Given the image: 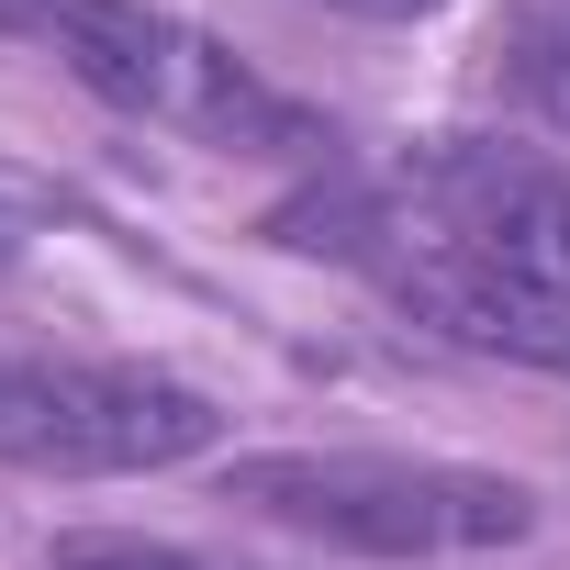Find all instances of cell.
Returning a JSON list of instances; mask_svg holds the SVG:
<instances>
[{
	"instance_id": "obj_1",
	"label": "cell",
	"mask_w": 570,
	"mask_h": 570,
	"mask_svg": "<svg viewBox=\"0 0 570 570\" xmlns=\"http://www.w3.org/2000/svg\"><path fill=\"white\" fill-rule=\"evenodd\" d=\"M0 35L23 46H57L68 79H90L112 112L135 124H168L190 146H224V157H292V168H325L336 135L292 101L268 90L235 46L146 12V0H0Z\"/></svg>"
},
{
	"instance_id": "obj_2",
	"label": "cell",
	"mask_w": 570,
	"mask_h": 570,
	"mask_svg": "<svg viewBox=\"0 0 570 570\" xmlns=\"http://www.w3.org/2000/svg\"><path fill=\"white\" fill-rule=\"evenodd\" d=\"M224 503L358 548V559H448V548H514L537 525V492L459 459H392V448H268L224 470Z\"/></svg>"
},
{
	"instance_id": "obj_3",
	"label": "cell",
	"mask_w": 570,
	"mask_h": 570,
	"mask_svg": "<svg viewBox=\"0 0 570 570\" xmlns=\"http://www.w3.org/2000/svg\"><path fill=\"white\" fill-rule=\"evenodd\" d=\"M224 436L213 392L124 358H0V470L46 481H135L179 470Z\"/></svg>"
},
{
	"instance_id": "obj_4",
	"label": "cell",
	"mask_w": 570,
	"mask_h": 570,
	"mask_svg": "<svg viewBox=\"0 0 570 570\" xmlns=\"http://www.w3.org/2000/svg\"><path fill=\"white\" fill-rule=\"evenodd\" d=\"M370 268L392 279V303L414 325H436L448 347H481V358L570 381V292H559V279H525V268H503L481 246H448L425 224H392Z\"/></svg>"
},
{
	"instance_id": "obj_5",
	"label": "cell",
	"mask_w": 570,
	"mask_h": 570,
	"mask_svg": "<svg viewBox=\"0 0 570 570\" xmlns=\"http://www.w3.org/2000/svg\"><path fill=\"white\" fill-rule=\"evenodd\" d=\"M403 190H414V224L425 235L481 246V257L570 292V179L537 168L525 146H436V157L403 168Z\"/></svg>"
},
{
	"instance_id": "obj_6",
	"label": "cell",
	"mask_w": 570,
	"mask_h": 570,
	"mask_svg": "<svg viewBox=\"0 0 570 570\" xmlns=\"http://www.w3.org/2000/svg\"><path fill=\"white\" fill-rule=\"evenodd\" d=\"M525 90L570 124V0H548V12L525 23Z\"/></svg>"
},
{
	"instance_id": "obj_7",
	"label": "cell",
	"mask_w": 570,
	"mask_h": 570,
	"mask_svg": "<svg viewBox=\"0 0 570 570\" xmlns=\"http://www.w3.org/2000/svg\"><path fill=\"white\" fill-rule=\"evenodd\" d=\"M46 570H202V559H179V548H157V537H57Z\"/></svg>"
},
{
	"instance_id": "obj_8",
	"label": "cell",
	"mask_w": 570,
	"mask_h": 570,
	"mask_svg": "<svg viewBox=\"0 0 570 570\" xmlns=\"http://www.w3.org/2000/svg\"><path fill=\"white\" fill-rule=\"evenodd\" d=\"M336 12H370V23H425L436 0H336Z\"/></svg>"
},
{
	"instance_id": "obj_9",
	"label": "cell",
	"mask_w": 570,
	"mask_h": 570,
	"mask_svg": "<svg viewBox=\"0 0 570 570\" xmlns=\"http://www.w3.org/2000/svg\"><path fill=\"white\" fill-rule=\"evenodd\" d=\"M0 257H12V224H0Z\"/></svg>"
}]
</instances>
